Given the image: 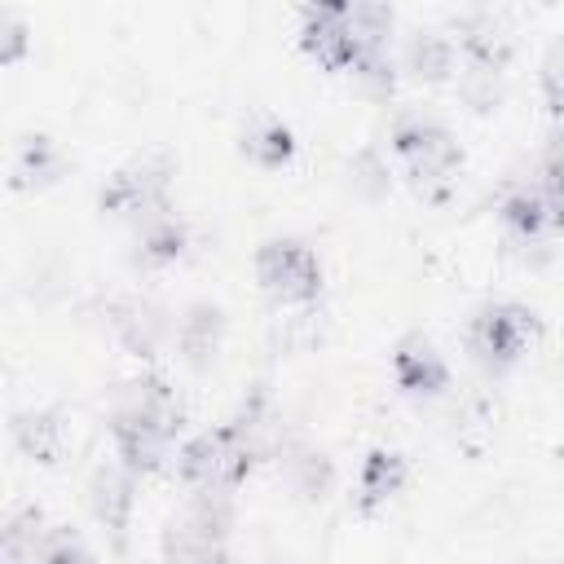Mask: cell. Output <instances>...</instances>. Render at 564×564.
Segmentation results:
<instances>
[{"instance_id": "obj_17", "label": "cell", "mask_w": 564, "mask_h": 564, "mask_svg": "<svg viewBox=\"0 0 564 564\" xmlns=\"http://www.w3.org/2000/svg\"><path fill=\"white\" fill-rule=\"evenodd\" d=\"M405 70L414 79H427V84L449 79V70H454V44L441 31H414L405 40Z\"/></svg>"}, {"instance_id": "obj_23", "label": "cell", "mask_w": 564, "mask_h": 564, "mask_svg": "<svg viewBox=\"0 0 564 564\" xmlns=\"http://www.w3.org/2000/svg\"><path fill=\"white\" fill-rule=\"evenodd\" d=\"M242 154L260 167H282L291 154H295V137L282 119H260L242 132Z\"/></svg>"}, {"instance_id": "obj_16", "label": "cell", "mask_w": 564, "mask_h": 564, "mask_svg": "<svg viewBox=\"0 0 564 564\" xmlns=\"http://www.w3.org/2000/svg\"><path fill=\"white\" fill-rule=\"evenodd\" d=\"M282 467H286V480H291V489H295L300 498H308V502H322V498L330 494V485H335V467H330V458H326L322 449H308V445H291Z\"/></svg>"}, {"instance_id": "obj_19", "label": "cell", "mask_w": 564, "mask_h": 564, "mask_svg": "<svg viewBox=\"0 0 564 564\" xmlns=\"http://www.w3.org/2000/svg\"><path fill=\"white\" fill-rule=\"evenodd\" d=\"M44 516L40 507H22L4 524V564H44Z\"/></svg>"}, {"instance_id": "obj_20", "label": "cell", "mask_w": 564, "mask_h": 564, "mask_svg": "<svg viewBox=\"0 0 564 564\" xmlns=\"http://www.w3.org/2000/svg\"><path fill=\"white\" fill-rule=\"evenodd\" d=\"M62 176V154H57V145L48 141V137H26L22 145H18V154H13V185L18 189H35V185H48V181H57Z\"/></svg>"}, {"instance_id": "obj_15", "label": "cell", "mask_w": 564, "mask_h": 564, "mask_svg": "<svg viewBox=\"0 0 564 564\" xmlns=\"http://www.w3.org/2000/svg\"><path fill=\"white\" fill-rule=\"evenodd\" d=\"M13 441L35 463H57L62 454V419L53 410H22L13 414Z\"/></svg>"}, {"instance_id": "obj_24", "label": "cell", "mask_w": 564, "mask_h": 564, "mask_svg": "<svg viewBox=\"0 0 564 564\" xmlns=\"http://www.w3.org/2000/svg\"><path fill=\"white\" fill-rule=\"evenodd\" d=\"M502 225H507L520 242H538V234L551 225L546 203H542V189H511V194L502 198Z\"/></svg>"}, {"instance_id": "obj_25", "label": "cell", "mask_w": 564, "mask_h": 564, "mask_svg": "<svg viewBox=\"0 0 564 564\" xmlns=\"http://www.w3.org/2000/svg\"><path fill=\"white\" fill-rule=\"evenodd\" d=\"M542 203L551 225L564 229V132H555L542 154Z\"/></svg>"}, {"instance_id": "obj_10", "label": "cell", "mask_w": 564, "mask_h": 564, "mask_svg": "<svg viewBox=\"0 0 564 564\" xmlns=\"http://www.w3.org/2000/svg\"><path fill=\"white\" fill-rule=\"evenodd\" d=\"M392 375H397V383H401L405 392H414V397H436V392L449 383V370H445L441 352H436L423 335H405V339L397 344V352H392Z\"/></svg>"}, {"instance_id": "obj_12", "label": "cell", "mask_w": 564, "mask_h": 564, "mask_svg": "<svg viewBox=\"0 0 564 564\" xmlns=\"http://www.w3.org/2000/svg\"><path fill=\"white\" fill-rule=\"evenodd\" d=\"M110 432H115L119 458H123V467H128L132 476L159 471V467L167 463V454H172V441H176L172 432L145 427V423H110Z\"/></svg>"}, {"instance_id": "obj_5", "label": "cell", "mask_w": 564, "mask_h": 564, "mask_svg": "<svg viewBox=\"0 0 564 564\" xmlns=\"http://www.w3.org/2000/svg\"><path fill=\"white\" fill-rule=\"evenodd\" d=\"M256 278L264 286V295H273L278 304H304L322 291V269L313 260V251L295 238H273L256 251Z\"/></svg>"}, {"instance_id": "obj_9", "label": "cell", "mask_w": 564, "mask_h": 564, "mask_svg": "<svg viewBox=\"0 0 564 564\" xmlns=\"http://www.w3.org/2000/svg\"><path fill=\"white\" fill-rule=\"evenodd\" d=\"M110 423H145V427H163V432L176 436L181 405H176V397L163 379H132V383L119 388Z\"/></svg>"}, {"instance_id": "obj_22", "label": "cell", "mask_w": 564, "mask_h": 564, "mask_svg": "<svg viewBox=\"0 0 564 564\" xmlns=\"http://www.w3.org/2000/svg\"><path fill=\"white\" fill-rule=\"evenodd\" d=\"M458 40H463V48H467V62L494 66V70H502V62H507V53H511V35H507L494 18H463V22H458Z\"/></svg>"}, {"instance_id": "obj_3", "label": "cell", "mask_w": 564, "mask_h": 564, "mask_svg": "<svg viewBox=\"0 0 564 564\" xmlns=\"http://www.w3.org/2000/svg\"><path fill=\"white\" fill-rule=\"evenodd\" d=\"M176 467H181V476H185L194 489H225V494H229V489L256 467V458H251V449L238 441V432L225 423V427H216V432H203V436L185 441L181 454H176Z\"/></svg>"}, {"instance_id": "obj_28", "label": "cell", "mask_w": 564, "mask_h": 564, "mask_svg": "<svg viewBox=\"0 0 564 564\" xmlns=\"http://www.w3.org/2000/svg\"><path fill=\"white\" fill-rule=\"evenodd\" d=\"M352 79L366 93H375V97L392 93V62H388V53L383 48H361V57L352 62Z\"/></svg>"}, {"instance_id": "obj_31", "label": "cell", "mask_w": 564, "mask_h": 564, "mask_svg": "<svg viewBox=\"0 0 564 564\" xmlns=\"http://www.w3.org/2000/svg\"><path fill=\"white\" fill-rule=\"evenodd\" d=\"M0 31H4L0 62H18V57H22V48H26V26H22L13 13H4V18H0Z\"/></svg>"}, {"instance_id": "obj_32", "label": "cell", "mask_w": 564, "mask_h": 564, "mask_svg": "<svg viewBox=\"0 0 564 564\" xmlns=\"http://www.w3.org/2000/svg\"><path fill=\"white\" fill-rule=\"evenodd\" d=\"M352 176H357V181H370V194H379V189L388 185V172L375 163V154H370V150H366L361 159H352Z\"/></svg>"}, {"instance_id": "obj_2", "label": "cell", "mask_w": 564, "mask_h": 564, "mask_svg": "<svg viewBox=\"0 0 564 564\" xmlns=\"http://www.w3.org/2000/svg\"><path fill=\"white\" fill-rule=\"evenodd\" d=\"M234 529V507L225 489H198L189 507L167 520L163 529V560L167 564H220L225 538Z\"/></svg>"}, {"instance_id": "obj_27", "label": "cell", "mask_w": 564, "mask_h": 564, "mask_svg": "<svg viewBox=\"0 0 564 564\" xmlns=\"http://www.w3.org/2000/svg\"><path fill=\"white\" fill-rule=\"evenodd\" d=\"M458 97H463L471 110H494L498 97H502V70L467 62V70L458 75Z\"/></svg>"}, {"instance_id": "obj_4", "label": "cell", "mask_w": 564, "mask_h": 564, "mask_svg": "<svg viewBox=\"0 0 564 564\" xmlns=\"http://www.w3.org/2000/svg\"><path fill=\"white\" fill-rule=\"evenodd\" d=\"M538 335V313L524 304H489L476 313L467 344L485 370H507Z\"/></svg>"}, {"instance_id": "obj_30", "label": "cell", "mask_w": 564, "mask_h": 564, "mask_svg": "<svg viewBox=\"0 0 564 564\" xmlns=\"http://www.w3.org/2000/svg\"><path fill=\"white\" fill-rule=\"evenodd\" d=\"M542 88H546L551 110H564V40H555V48L542 62Z\"/></svg>"}, {"instance_id": "obj_13", "label": "cell", "mask_w": 564, "mask_h": 564, "mask_svg": "<svg viewBox=\"0 0 564 564\" xmlns=\"http://www.w3.org/2000/svg\"><path fill=\"white\" fill-rule=\"evenodd\" d=\"M167 313L159 308V304H145V300H132V304H123V308H115V335H119V344L128 348V352H137V357H154L159 352V344L167 339Z\"/></svg>"}, {"instance_id": "obj_8", "label": "cell", "mask_w": 564, "mask_h": 564, "mask_svg": "<svg viewBox=\"0 0 564 564\" xmlns=\"http://www.w3.org/2000/svg\"><path fill=\"white\" fill-rule=\"evenodd\" d=\"M132 471L119 463H101L93 467L88 476V507L97 516V524L110 533L115 546H123V533H128V520H132V507H137V494H132Z\"/></svg>"}, {"instance_id": "obj_14", "label": "cell", "mask_w": 564, "mask_h": 564, "mask_svg": "<svg viewBox=\"0 0 564 564\" xmlns=\"http://www.w3.org/2000/svg\"><path fill=\"white\" fill-rule=\"evenodd\" d=\"M229 427L238 432V441L251 449V458H256V463H264V458H273V454H278V419H273V410H269V397H264V392H251V397L242 401V410H238V419H234Z\"/></svg>"}, {"instance_id": "obj_7", "label": "cell", "mask_w": 564, "mask_h": 564, "mask_svg": "<svg viewBox=\"0 0 564 564\" xmlns=\"http://www.w3.org/2000/svg\"><path fill=\"white\" fill-rule=\"evenodd\" d=\"M300 44L326 70H352V62L361 57V44L348 31V4H308L304 9Z\"/></svg>"}, {"instance_id": "obj_18", "label": "cell", "mask_w": 564, "mask_h": 564, "mask_svg": "<svg viewBox=\"0 0 564 564\" xmlns=\"http://www.w3.org/2000/svg\"><path fill=\"white\" fill-rule=\"evenodd\" d=\"M405 485V458L397 449H370L361 463V511H375Z\"/></svg>"}, {"instance_id": "obj_29", "label": "cell", "mask_w": 564, "mask_h": 564, "mask_svg": "<svg viewBox=\"0 0 564 564\" xmlns=\"http://www.w3.org/2000/svg\"><path fill=\"white\" fill-rule=\"evenodd\" d=\"M44 564H93L88 546L70 529H48L44 538Z\"/></svg>"}, {"instance_id": "obj_6", "label": "cell", "mask_w": 564, "mask_h": 564, "mask_svg": "<svg viewBox=\"0 0 564 564\" xmlns=\"http://www.w3.org/2000/svg\"><path fill=\"white\" fill-rule=\"evenodd\" d=\"M167 176H172L167 159L132 163V167L115 172V176L101 185L97 203H101V212H110V216H132V220L145 225V220H154V216L167 212Z\"/></svg>"}, {"instance_id": "obj_21", "label": "cell", "mask_w": 564, "mask_h": 564, "mask_svg": "<svg viewBox=\"0 0 564 564\" xmlns=\"http://www.w3.org/2000/svg\"><path fill=\"white\" fill-rule=\"evenodd\" d=\"M185 225L176 220V216H154V220H145L141 225V234H137V260L145 264V269H159V264H172L181 251H185Z\"/></svg>"}, {"instance_id": "obj_11", "label": "cell", "mask_w": 564, "mask_h": 564, "mask_svg": "<svg viewBox=\"0 0 564 564\" xmlns=\"http://www.w3.org/2000/svg\"><path fill=\"white\" fill-rule=\"evenodd\" d=\"M220 335H225V313H220L216 304L198 300V304L185 308V317H181V326H176V348H181V357H185L194 370H203V366L216 357Z\"/></svg>"}, {"instance_id": "obj_26", "label": "cell", "mask_w": 564, "mask_h": 564, "mask_svg": "<svg viewBox=\"0 0 564 564\" xmlns=\"http://www.w3.org/2000/svg\"><path fill=\"white\" fill-rule=\"evenodd\" d=\"M348 31L361 48H383L392 31V9L388 4H348Z\"/></svg>"}, {"instance_id": "obj_1", "label": "cell", "mask_w": 564, "mask_h": 564, "mask_svg": "<svg viewBox=\"0 0 564 564\" xmlns=\"http://www.w3.org/2000/svg\"><path fill=\"white\" fill-rule=\"evenodd\" d=\"M392 150L405 159L410 185L423 198L441 203L449 194V181L463 163V150L449 137V128H441L436 119H423V115H401L392 128Z\"/></svg>"}]
</instances>
